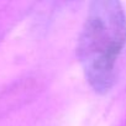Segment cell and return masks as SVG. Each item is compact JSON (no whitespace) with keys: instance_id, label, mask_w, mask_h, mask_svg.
<instances>
[{"instance_id":"1","label":"cell","mask_w":126,"mask_h":126,"mask_svg":"<svg viewBox=\"0 0 126 126\" xmlns=\"http://www.w3.org/2000/svg\"><path fill=\"white\" fill-rule=\"evenodd\" d=\"M126 43V15L117 1H94L78 41V58L92 88L106 93Z\"/></svg>"}]
</instances>
